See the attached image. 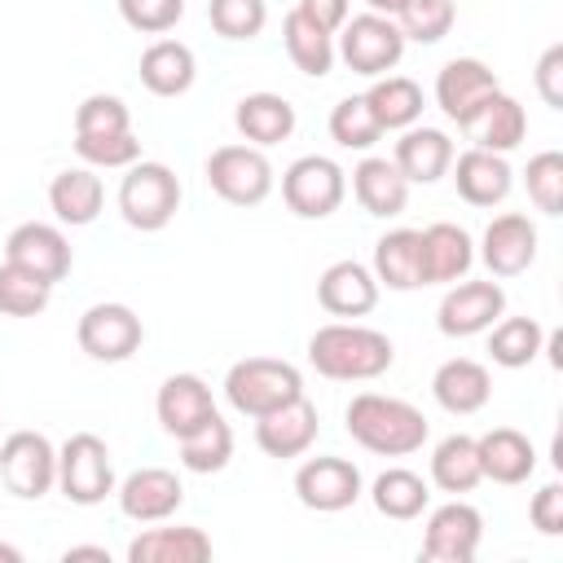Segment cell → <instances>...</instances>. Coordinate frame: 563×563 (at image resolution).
<instances>
[{
    "label": "cell",
    "instance_id": "49",
    "mask_svg": "<svg viewBox=\"0 0 563 563\" xmlns=\"http://www.w3.org/2000/svg\"><path fill=\"white\" fill-rule=\"evenodd\" d=\"M312 26H321V31H339L343 22H347V9H352V0H299L295 4Z\"/></svg>",
    "mask_w": 563,
    "mask_h": 563
},
{
    "label": "cell",
    "instance_id": "43",
    "mask_svg": "<svg viewBox=\"0 0 563 563\" xmlns=\"http://www.w3.org/2000/svg\"><path fill=\"white\" fill-rule=\"evenodd\" d=\"M207 18H211V31L224 40H255L268 22V4L264 0H211Z\"/></svg>",
    "mask_w": 563,
    "mask_h": 563
},
{
    "label": "cell",
    "instance_id": "51",
    "mask_svg": "<svg viewBox=\"0 0 563 563\" xmlns=\"http://www.w3.org/2000/svg\"><path fill=\"white\" fill-rule=\"evenodd\" d=\"M365 4H369V13H387V18L400 9V0H365Z\"/></svg>",
    "mask_w": 563,
    "mask_h": 563
},
{
    "label": "cell",
    "instance_id": "32",
    "mask_svg": "<svg viewBox=\"0 0 563 563\" xmlns=\"http://www.w3.org/2000/svg\"><path fill=\"white\" fill-rule=\"evenodd\" d=\"M369 501H374V510H378L383 519L405 523V519H418V515L431 506V488H427V479H422L418 471H409V466H387V471L374 479Z\"/></svg>",
    "mask_w": 563,
    "mask_h": 563
},
{
    "label": "cell",
    "instance_id": "16",
    "mask_svg": "<svg viewBox=\"0 0 563 563\" xmlns=\"http://www.w3.org/2000/svg\"><path fill=\"white\" fill-rule=\"evenodd\" d=\"M317 431H321V418L308 396H295L255 418V444L268 457H303L317 444Z\"/></svg>",
    "mask_w": 563,
    "mask_h": 563
},
{
    "label": "cell",
    "instance_id": "36",
    "mask_svg": "<svg viewBox=\"0 0 563 563\" xmlns=\"http://www.w3.org/2000/svg\"><path fill=\"white\" fill-rule=\"evenodd\" d=\"M488 330V356L501 369H523L537 361V352H545V330L537 317H497Z\"/></svg>",
    "mask_w": 563,
    "mask_h": 563
},
{
    "label": "cell",
    "instance_id": "42",
    "mask_svg": "<svg viewBox=\"0 0 563 563\" xmlns=\"http://www.w3.org/2000/svg\"><path fill=\"white\" fill-rule=\"evenodd\" d=\"M523 185H528V198L537 211L545 216H559L563 211V154L559 150H541L528 158V172H523Z\"/></svg>",
    "mask_w": 563,
    "mask_h": 563
},
{
    "label": "cell",
    "instance_id": "4",
    "mask_svg": "<svg viewBox=\"0 0 563 563\" xmlns=\"http://www.w3.org/2000/svg\"><path fill=\"white\" fill-rule=\"evenodd\" d=\"M119 211L141 233L167 229L176 220V211H180V180H176V172L167 163L136 158L128 167V176L119 180Z\"/></svg>",
    "mask_w": 563,
    "mask_h": 563
},
{
    "label": "cell",
    "instance_id": "9",
    "mask_svg": "<svg viewBox=\"0 0 563 563\" xmlns=\"http://www.w3.org/2000/svg\"><path fill=\"white\" fill-rule=\"evenodd\" d=\"M207 185L233 207H260L273 194V163L260 145H220L207 158Z\"/></svg>",
    "mask_w": 563,
    "mask_h": 563
},
{
    "label": "cell",
    "instance_id": "48",
    "mask_svg": "<svg viewBox=\"0 0 563 563\" xmlns=\"http://www.w3.org/2000/svg\"><path fill=\"white\" fill-rule=\"evenodd\" d=\"M537 92L550 110H563V44H550L537 62Z\"/></svg>",
    "mask_w": 563,
    "mask_h": 563
},
{
    "label": "cell",
    "instance_id": "38",
    "mask_svg": "<svg viewBox=\"0 0 563 563\" xmlns=\"http://www.w3.org/2000/svg\"><path fill=\"white\" fill-rule=\"evenodd\" d=\"M176 444H180V466L194 471V475H216V471H224L229 457H233V431H229V422H224L220 413L207 418L198 431L180 435Z\"/></svg>",
    "mask_w": 563,
    "mask_h": 563
},
{
    "label": "cell",
    "instance_id": "39",
    "mask_svg": "<svg viewBox=\"0 0 563 563\" xmlns=\"http://www.w3.org/2000/svg\"><path fill=\"white\" fill-rule=\"evenodd\" d=\"M391 18H396V26H400L405 40L440 44V40L453 31L457 4H453V0H400V9H396Z\"/></svg>",
    "mask_w": 563,
    "mask_h": 563
},
{
    "label": "cell",
    "instance_id": "24",
    "mask_svg": "<svg viewBox=\"0 0 563 563\" xmlns=\"http://www.w3.org/2000/svg\"><path fill=\"white\" fill-rule=\"evenodd\" d=\"M391 163L400 167V176L409 185H435L440 176H449V163H453V141L449 132L440 128H405L400 141H396V154Z\"/></svg>",
    "mask_w": 563,
    "mask_h": 563
},
{
    "label": "cell",
    "instance_id": "47",
    "mask_svg": "<svg viewBox=\"0 0 563 563\" xmlns=\"http://www.w3.org/2000/svg\"><path fill=\"white\" fill-rule=\"evenodd\" d=\"M528 519L541 537H563V488L559 484H545L537 488L532 506H528Z\"/></svg>",
    "mask_w": 563,
    "mask_h": 563
},
{
    "label": "cell",
    "instance_id": "3",
    "mask_svg": "<svg viewBox=\"0 0 563 563\" xmlns=\"http://www.w3.org/2000/svg\"><path fill=\"white\" fill-rule=\"evenodd\" d=\"M295 396H303V374L290 361L246 356V361L229 365V374H224V400L246 418H260Z\"/></svg>",
    "mask_w": 563,
    "mask_h": 563
},
{
    "label": "cell",
    "instance_id": "41",
    "mask_svg": "<svg viewBox=\"0 0 563 563\" xmlns=\"http://www.w3.org/2000/svg\"><path fill=\"white\" fill-rule=\"evenodd\" d=\"M330 136H334L343 150H374V145L383 141V128H378V119H374L365 92H361V97H343V101L330 110Z\"/></svg>",
    "mask_w": 563,
    "mask_h": 563
},
{
    "label": "cell",
    "instance_id": "29",
    "mask_svg": "<svg viewBox=\"0 0 563 563\" xmlns=\"http://www.w3.org/2000/svg\"><path fill=\"white\" fill-rule=\"evenodd\" d=\"M378 286L387 290H418L422 282V238L418 229H391L374 242V268Z\"/></svg>",
    "mask_w": 563,
    "mask_h": 563
},
{
    "label": "cell",
    "instance_id": "50",
    "mask_svg": "<svg viewBox=\"0 0 563 563\" xmlns=\"http://www.w3.org/2000/svg\"><path fill=\"white\" fill-rule=\"evenodd\" d=\"M62 559H66V563H70V559H97V563H110V550H106V545H70Z\"/></svg>",
    "mask_w": 563,
    "mask_h": 563
},
{
    "label": "cell",
    "instance_id": "21",
    "mask_svg": "<svg viewBox=\"0 0 563 563\" xmlns=\"http://www.w3.org/2000/svg\"><path fill=\"white\" fill-rule=\"evenodd\" d=\"M317 303L330 317H365L378 303V277L356 260H334L317 277Z\"/></svg>",
    "mask_w": 563,
    "mask_h": 563
},
{
    "label": "cell",
    "instance_id": "25",
    "mask_svg": "<svg viewBox=\"0 0 563 563\" xmlns=\"http://www.w3.org/2000/svg\"><path fill=\"white\" fill-rule=\"evenodd\" d=\"M475 444H479V471L493 484H523L537 471V449L515 427H493Z\"/></svg>",
    "mask_w": 563,
    "mask_h": 563
},
{
    "label": "cell",
    "instance_id": "6",
    "mask_svg": "<svg viewBox=\"0 0 563 563\" xmlns=\"http://www.w3.org/2000/svg\"><path fill=\"white\" fill-rule=\"evenodd\" d=\"M57 488L70 506H101L114 493V462L101 435L79 431L57 449Z\"/></svg>",
    "mask_w": 563,
    "mask_h": 563
},
{
    "label": "cell",
    "instance_id": "26",
    "mask_svg": "<svg viewBox=\"0 0 563 563\" xmlns=\"http://www.w3.org/2000/svg\"><path fill=\"white\" fill-rule=\"evenodd\" d=\"M207 559H211V537L194 523L145 528L128 545V563H207Z\"/></svg>",
    "mask_w": 563,
    "mask_h": 563
},
{
    "label": "cell",
    "instance_id": "28",
    "mask_svg": "<svg viewBox=\"0 0 563 563\" xmlns=\"http://www.w3.org/2000/svg\"><path fill=\"white\" fill-rule=\"evenodd\" d=\"M352 194H356V202L369 211V216H400L405 211V202H409V180L400 176V167L391 163V158H378V154H369V158H361L356 167H352Z\"/></svg>",
    "mask_w": 563,
    "mask_h": 563
},
{
    "label": "cell",
    "instance_id": "52",
    "mask_svg": "<svg viewBox=\"0 0 563 563\" xmlns=\"http://www.w3.org/2000/svg\"><path fill=\"white\" fill-rule=\"evenodd\" d=\"M0 563H22V550H18V545H4V541H0Z\"/></svg>",
    "mask_w": 563,
    "mask_h": 563
},
{
    "label": "cell",
    "instance_id": "13",
    "mask_svg": "<svg viewBox=\"0 0 563 563\" xmlns=\"http://www.w3.org/2000/svg\"><path fill=\"white\" fill-rule=\"evenodd\" d=\"M484 541V515L471 501H444L427 515L422 532V554L435 563H471Z\"/></svg>",
    "mask_w": 563,
    "mask_h": 563
},
{
    "label": "cell",
    "instance_id": "37",
    "mask_svg": "<svg viewBox=\"0 0 563 563\" xmlns=\"http://www.w3.org/2000/svg\"><path fill=\"white\" fill-rule=\"evenodd\" d=\"M282 44H286L295 70H303V75H312V79L330 75V66H334V35L321 31V26H312L299 9L286 13V22H282Z\"/></svg>",
    "mask_w": 563,
    "mask_h": 563
},
{
    "label": "cell",
    "instance_id": "31",
    "mask_svg": "<svg viewBox=\"0 0 563 563\" xmlns=\"http://www.w3.org/2000/svg\"><path fill=\"white\" fill-rule=\"evenodd\" d=\"M194 75H198L194 48L180 44V40H154L141 53V84L154 97H180V92H189L194 88Z\"/></svg>",
    "mask_w": 563,
    "mask_h": 563
},
{
    "label": "cell",
    "instance_id": "18",
    "mask_svg": "<svg viewBox=\"0 0 563 563\" xmlns=\"http://www.w3.org/2000/svg\"><path fill=\"white\" fill-rule=\"evenodd\" d=\"M479 260L488 264L493 277H519L537 260V224L523 211L493 216L484 238H479Z\"/></svg>",
    "mask_w": 563,
    "mask_h": 563
},
{
    "label": "cell",
    "instance_id": "27",
    "mask_svg": "<svg viewBox=\"0 0 563 563\" xmlns=\"http://www.w3.org/2000/svg\"><path fill=\"white\" fill-rule=\"evenodd\" d=\"M233 123H238V132H242L246 145L268 150V145L290 141V132H295V106L286 97H277V92H246L238 101V110H233Z\"/></svg>",
    "mask_w": 563,
    "mask_h": 563
},
{
    "label": "cell",
    "instance_id": "8",
    "mask_svg": "<svg viewBox=\"0 0 563 563\" xmlns=\"http://www.w3.org/2000/svg\"><path fill=\"white\" fill-rule=\"evenodd\" d=\"M0 484L22 497L40 501L57 484V449L44 431H13L0 440Z\"/></svg>",
    "mask_w": 563,
    "mask_h": 563
},
{
    "label": "cell",
    "instance_id": "23",
    "mask_svg": "<svg viewBox=\"0 0 563 563\" xmlns=\"http://www.w3.org/2000/svg\"><path fill=\"white\" fill-rule=\"evenodd\" d=\"M431 396H435V405H440L444 413L466 418V413H479V409L488 405L493 378H488V369H484L479 361L453 356V361H444V365L431 374Z\"/></svg>",
    "mask_w": 563,
    "mask_h": 563
},
{
    "label": "cell",
    "instance_id": "1",
    "mask_svg": "<svg viewBox=\"0 0 563 563\" xmlns=\"http://www.w3.org/2000/svg\"><path fill=\"white\" fill-rule=\"evenodd\" d=\"M343 427L361 449H369L378 457H409L431 435L418 405H409L400 396H383V391L352 396V405L343 413Z\"/></svg>",
    "mask_w": 563,
    "mask_h": 563
},
{
    "label": "cell",
    "instance_id": "15",
    "mask_svg": "<svg viewBox=\"0 0 563 563\" xmlns=\"http://www.w3.org/2000/svg\"><path fill=\"white\" fill-rule=\"evenodd\" d=\"M4 260L44 277L48 286H57L66 273H70V242L57 224H44V220H26L18 224L9 238H4Z\"/></svg>",
    "mask_w": 563,
    "mask_h": 563
},
{
    "label": "cell",
    "instance_id": "10",
    "mask_svg": "<svg viewBox=\"0 0 563 563\" xmlns=\"http://www.w3.org/2000/svg\"><path fill=\"white\" fill-rule=\"evenodd\" d=\"M501 92L493 66H484L479 57H453L440 66L435 75V106L444 110L449 123L471 128L479 119V110Z\"/></svg>",
    "mask_w": 563,
    "mask_h": 563
},
{
    "label": "cell",
    "instance_id": "45",
    "mask_svg": "<svg viewBox=\"0 0 563 563\" xmlns=\"http://www.w3.org/2000/svg\"><path fill=\"white\" fill-rule=\"evenodd\" d=\"M75 154L88 167H132L141 158V141L132 132H110V136H75Z\"/></svg>",
    "mask_w": 563,
    "mask_h": 563
},
{
    "label": "cell",
    "instance_id": "5",
    "mask_svg": "<svg viewBox=\"0 0 563 563\" xmlns=\"http://www.w3.org/2000/svg\"><path fill=\"white\" fill-rule=\"evenodd\" d=\"M334 35H339L334 57H343L347 70H356L365 79H378V75L396 70L400 57H405V35H400L396 18H387V13H356Z\"/></svg>",
    "mask_w": 563,
    "mask_h": 563
},
{
    "label": "cell",
    "instance_id": "40",
    "mask_svg": "<svg viewBox=\"0 0 563 563\" xmlns=\"http://www.w3.org/2000/svg\"><path fill=\"white\" fill-rule=\"evenodd\" d=\"M53 299V286L18 264H0V312L4 317H40Z\"/></svg>",
    "mask_w": 563,
    "mask_h": 563
},
{
    "label": "cell",
    "instance_id": "53",
    "mask_svg": "<svg viewBox=\"0 0 563 563\" xmlns=\"http://www.w3.org/2000/svg\"><path fill=\"white\" fill-rule=\"evenodd\" d=\"M453 4H457V0H453Z\"/></svg>",
    "mask_w": 563,
    "mask_h": 563
},
{
    "label": "cell",
    "instance_id": "14",
    "mask_svg": "<svg viewBox=\"0 0 563 563\" xmlns=\"http://www.w3.org/2000/svg\"><path fill=\"white\" fill-rule=\"evenodd\" d=\"M295 497L317 515H339L361 497V471L347 457H308L295 471Z\"/></svg>",
    "mask_w": 563,
    "mask_h": 563
},
{
    "label": "cell",
    "instance_id": "20",
    "mask_svg": "<svg viewBox=\"0 0 563 563\" xmlns=\"http://www.w3.org/2000/svg\"><path fill=\"white\" fill-rule=\"evenodd\" d=\"M449 172H453L457 194L471 207H497V202H506V194L515 185V172H510L506 154H493V150H479V145H471L466 154H457L449 163Z\"/></svg>",
    "mask_w": 563,
    "mask_h": 563
},
{
    "label": "cell",
    "instance_id": "17",
    "mask_svg": "<svg viewBox=\"0 0 563 563\" xmlns=\"http://www.w3.org/2000/svg\"><path fill=\"white\" fill-rule=\"evenodd\" d=\"M114 493H119V510L136 523H163L185 501V484L167 466H141L123 484H114Z\"/></svg>",
    "mask_w": 563,
    "mask_h": 563
},
{
    "label": "cell",
    "instance_id": "11",
    "mask_svg": "<svg viewBox=\"0 0 563 563\" xmlns=\"http://www.w3.org/2000/svg\"><path fill=\"white\" fill-rule=\"evenodd\" d=\"M75 339H79V347H84L92 361L119 365V361H128V356L141 347L145 325H141V317H136L128 303H92V308L79 317Z\"/></svg>",
    "mask_w": 563,
    "mask_h": 563
},
{
    "label": "cell",
    "instance_id": "35",
    "mask_svg": "<svg viewBox=\"0 0 563 563\" xmlns=\"http://www.w3.org/2000/svg\"><path fill=\"white\" fill-rule=\"evenodd\" d=\"M466 132L475 136V145H479V150L510 154V150L528 136V114H523V106H519L510 92H497V97L479 110V119H475Z\"/></svg>",
    "mask_w": 563,
    "mask_h": 563
},
{
    "label": "cell",
    "instance_id": "30",
    "mask_svg": "<svg viewBox=\"0 0 563 563\" xmlns=\"http://www.w3.org/2000/svg\"><path fill=\"white\" fill-rule=\"evenodd\" d=\"M101 202H106V189H101V176L92 167H66L48 185V207L70 229L92 224L101 216Z\"/></svg>",
    "mask_w": 563,
    "mask_h": 563
},
{
    "label": "cell",
    "instance_id": "2",
    "mask_svg": "<svg viewBox=\"0 0 563 563\" xmlns=\"http://www.w3.org/2000/svg\"><path fill=\"white\" fill-rule=\"evenodd\" d=\"M308 361L317 374L339 383H369L391 369L396 347L383 330L356 325V321H330L308 339Z\"/></svg>",
    "mask_w": 563,
    "mask_h": 563
},
{
    "label": "cell",
    "instance_id": "12",
    "mask_svg": "<svg viewBox=\"0 0 563 563\" xmlns=\"http://www.w3.org/2000/svg\"><path fill=\"white\" fill-rule=\"evenodd\" d=\"M506 312V290L501 282H453L449 295L440 299L435 308V325L440 334L449 339H471V334H484L497 317Z\"/></svg>",
    "mask_w": 563,
    "mask_h": 563
},
{
    "label": "cell",
    "instance_id": "19",
    "mask_svg": "<svg viewBox=\"0 0 563 563\" xmlns=\"http://www.w3.org/2000/svg\"><path fill=\"white\" fill-rule=\"evenodd\" d=\"M154 413H158V427L180 440L198 431L207 418H216V396L198 374H172L154 396Z\"/></svg>",
    "mask_w": 563,
    "mask_h": 563
},
{
    "label": "cell",
    "instance_id": "7",
    "mask_svg": "<svg viewBox=\"0 0 563 563\" xmlns=\"http://www.w3.org/2000/svg\"><path fill=\"white\" fill-rule=\"evenodd\" d=\"M343 194H347V176L325 154H303L282 172V198L299 220H325L330 211H339Z\"/></svg>",
    "mask_w": 563,
    "mask_h": 563
},
{
    "label": "cell",
    "instance_id": "33",
    "mask_svg": "<svg viewBox=\"0 0 563 563\" xmlns=\"http://www.w3.org/2000/svg\"><path fill=\"white\" fill-rule=\"evenodd\" d=\"M365 101H369V110H374L383 132H405V128H413L422 119V88L413 79H405V75H378L369 84Z\"/></svg>",
    "mask_w": 563,
    "mask_h": 563
},
{
    "label": "cell",
    "instance_id": "34",
    "mask_svg": "<svg viewBox=\"0 0 563 563\" xmlns=\"http://www.w3.org/2000/svg\"><path fill=\"white\" fill-rule=\"evenodd\" d=\"M484 479V471H479V444H475V435H444L440 444H435V453H431V484L440 488V493H471L475 484Z\"/></svg>",
    "mask_w": 563,
    "mask_h": 563
},
{
    "label": "cell",
    "instance_id": "46",
    "mask_svg": "<svg viewBox=\"0 0 563 563\" xmlns=\"http://www.w3.org/2000/svg\"><path fill=\"white\" fill-rule=\"evenodd\" d=\"M119 18L141 35H163L185 18V0H119Z\"/></svg>",
    "mask_w": 563,
    "mask_h": 563
},
{
    "label": "cell",
    "instance_id": "22",
    "mask_svg": "<svg viewBox=\"0 0 563 563\" xmlns=\"http://www.w3.org/2000/svg\"><path fill=\"white\" fill-rule=\"evenodd\" d=\"M422 238V282H462L475 264V242L462 224H449V220H435L427 229H418Z\"/></svg>",
    "mask_w": 563,
    "mask_h": 563
},
{
    "label": "cell",
    "instance_id": "44",
    "mask_svg": "<svg viewBox=\"0 0 563 563\" xmlns=\"http://www.w3.org/2000/svg\"><path fill=\"white\" fill-rule=\"evenodd\" d=\"M110 132H132V110L123 106V97L110 92L84 97L75 110V136H110Z\"/></svg>",
    "mask_w": 563,
    "mask_h": 563
}]
</instances>
